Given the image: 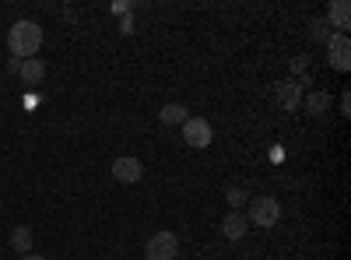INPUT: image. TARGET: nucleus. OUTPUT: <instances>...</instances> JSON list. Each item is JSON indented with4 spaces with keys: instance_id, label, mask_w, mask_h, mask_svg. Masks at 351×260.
I'll use <instances>...</instances> for the list:
<instances>
[{
    "instance_id": "obj_1",
    "label": "nucleus",
    "mask_w": 351,
    "mask_h": 260,
    "mask_svg": "<svg viewBox=\"0 0 351 260\" xmlns=\"http://www.w3.org/2000/svg\"><path fill=\"white\" fill-rule=\"evenodd\" d=\"M39 46H43V28H39V21L21 18V21H14V25L8 28V49H11L14 60H32V56L39 53Z\"/></svg>"
},
{
    "instance_id": "obj_2",
    "label": "nucleus",
    "mask_w": 351,
    "mask_h": 260,
    "mask_svg": "<svg viewBox=\"0 0 351 260\" xmlns=\"http://www.w3.org/2000/svg\"><path fill=\"white\" fill-rule=\"evenodd\" d=\"M278 222H281V204H278V197H253V200H250V225L274 228Z\"/></svg>"
},
{
    "instance_id": "obj_3",
    "label": "nucleus",
    "mask_w": 351,
    "mask_h": 260,
    "mask_svg": "<svg viewBox=\"0 0 351 260\" xmlns=\"http://www.w3.org/2000/svg\"><path fill=\"white\" fill-rule=\"evenodd\" d=\"M327 60L334 71H351V39L344 32H334L327 39Z\"/></svg>"
},
{
    "instance_id": "obj_4",
    "label": "nucleus",
    "mask_w": 351,
    "mask_h": 260,
    "mask_svg": "<svg viewBox=\"0 0 351 260\" xmlns=\"http://www.w3.org/2000/svg\"><path fill=\"white\" fill-rule=\"evenodd\" d=\"M176 253H180V239H176V233H155L148 239V246H144V257L148 260H172Z\"/></svg>"
},
{
    "instance_id": "obj_5",
    "label": "nucleus",
    "mask_w": 351,
    "mask_h": 260,
    "mask_svg": "<svg viewBox=\"0 0 351 260\" xmlns=\"http://www.w3.org/2000/svg\"><path fill=\"white\" fill-rule=\"evenodd\" d=\"M274 95H278V106H281L285 113H295V109L302 106V84H299L295 78H285V81L274 84Z\"/></svg>"
},
{
    "instance_id": "obj_6",
    "label": "nucleus",
    "mask_w": 351,
    "mask_h": 260,
    "mask_svg": "<svg viewBox=\"0 0 351 260\" xmlns=\"http://www.w3.org/2000/svg\"><path fill=\"white\" fill-rule=\"evenodd\" d=\"M211 137H215V130H211V123H208V120L190 117V120L183 123V141L190 144V148H208Z\"/></svg>"
},
{
    "instance_id": "obj_7",
    "label": "nucleus",
    "mask_w": 351,
    "mask_h": 260,
    "mask_svg": "<svg viewBox=\"0 0 351 260\" xmlns=\"http://www.w3.org/2000/svg\"><path fill=\"white\" fill-rule=\"evenodd\" d=\"M112 176L120 180V183H137V180L144 176V165H141V158L123 155V158H116V162H112Z\"/></svg>"
},
{
    "instance_id": "obj_8",
    "label": "nucleus",
    "mask_w": 351,
    "mask_h": 260,
    "mask_svg": "<svg viewBox=\"0 0 351 260\" xmlns=\"http://www.w3.org/2000/svg\"><path fill=\"white\" fill-rule=\"evenodd\" d=\"M327 25L348 36V28H351V4L348 0H334V4L327 8Z\"/></svg>"
},
{
    "instance_id": "obj_9",
    "label": "nucleus",
    "mask_w": 351,
    "mask_h": 260,
    "mask_svg": "<svg viewBox=\"0 0 351 260\" xmlns=\"http://www.w3.org/2000/svg\"><path fill=\"white\" fill-rule=\"evenodd\" d=\"M246 228H250V218H246L243 211H228V215L221 218V236H225V239H243Z\"/></svg>"
},
{
    "instance_id": "obj_10",
    "label": "nucleus",
    "mask_w": 351,
    "mask_h": 260,
    "mask_svg": "<svg viewBox=\"0 0 351 260\" xmlns=\"http://www.w3.org/2000/svg\"><path fill=\"white\" fill-rule=\"evenodd\" d=\"M18 78H21L25 84H43V78H46V64L39 60V56H32V60H21Z\"/></svg>"
},
{
    "instance_id": "obj_11",
    "label": "nucleus",
    "mask_w": 351,
    "mask_h": 260,
    "mask_svg": "<svg viewBox=\"0 0 351 260\" xmlns=\"http://www.w3.org/2000/svg\"><path fill=\"white\" fill-rule=\"evenodd\" d=\"M158 120L165 123V127H176V123H186L190 120V113H186V106H180V102H169V106H162V113H158Z\"/></svg>"
},
{
    "instance_id": "obj_12",
    "label": "nucleus",
    "mask_w": 351,
    "mask_h": 260,
    "mask_svg": "<svg viewBox=\"0 0 351 260\" xmlns=\"http://www.w3.org/2000/svg\"><path fill=\"white\" fill-rule=\"evenodd\" d=\"M302 109L309 113V117H324V113L330 109V95L327 92H309L306 102H302Z\"/></svg>"
},
{
    "instance_id": "obj_13",
    "label": "nucleus",
    "mask_w": 351,
    "mask_h": 260,
    "mask_svg": "<svg viewBox=\"0 0 351 260\" xmlns=\"http://www.w3.org/2000/svg\"><path fill=\"white\" fill-rule=\"evenodd\" d=\"M11 250H14V253H32V228H28V225H14Z\"/></svg>"
},
{
    "instance_id": "obj_14",
    "label": "nucleus",
    "mask_w": 351,
    "mask_h": 260,
    "mask_svg": "<svg viewBox=\"0 0 351 260\" xmlns=\"http://www.w3.org/2000/svg\"><path fill=\"white\" fill-rule=\"evenodd\" d=\"M309 36L316 39V43H327L334 32H330V25H327V18H313L309 21Z\"/></svg>"
},
{
    "instance_id": "obj_15",
    "label": "nucleus",
    "mask_w": 351,
    "mask_h": 260,
    "mask_svg": "<svg viewBox=\"0 0 351 260\" xmlns=\"http://www.w3.org/2000/svg\"><path fill=\"white\" fill-rule=\"evenodd\" d=\"M225 200L232 204V211H243V208H246V190H243V187H232V190L225 193Z\"/></svg>"
},
{
    "instance_id": "obj_16",
    "label": "nucleus",
    "mask_w": 351,
    "mask_h": 260,
    "mask_svg": "<svg viewBox=\"0 0 351 260\" xmlns=\"http://www.w3.org/2000/svg\"><path fill=\"white\" fill-rule=\"evenodd\" d=\"M306 71H309V56H295V60H291V74H302V84H309Z\"/></svg>"
},
{
    "instance_id": "obj_17",
    "label": "nucleus",
    "mask_w": 351,
    "mask_h": 260,
    "mask_svg": "<svg viewBox=\"0 0 351 260\" xmlns=\"http://www.w3.org/2000/svg\"><path fill=\"white\" fill-rule=\"evenodd\" d=\"M21 260H46V257H39V253H25Z\"/></svg>"
}]
</instances>
